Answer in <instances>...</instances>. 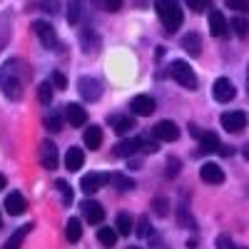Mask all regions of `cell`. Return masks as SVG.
I'll return each instance as SVG.
<instances>
[{
	"label": "cell",
	"instance_id": "obj_1",
	"mask_svg": "<svg viewBox=\"0 0 249 249\" xmlns=\"http://www.w3.org/2000/svg\"><path fill=\"white\" fill-rule=\"evenodd\" d=\"M23 88H25V75L20 70L18 60H5L0 65V90L8 100H20L23 97Z\"/></svg>",
	"mask_w": 249,
	"mask_h": 249
},
{
	"label": "cell",
	"instance_id": "obj_2",
	"mask_svg": "<svg viewBox=\"0 0 249 249\" xmlns=\"http://www.w3.org/2000/svg\"><path fill=\"white\" fill-rule=\"evenodd\" d=\"M155 10H157V15H160V20H162V25H164L167 33H175L184 20L177 0H155Z\"/></svg>",
	"mask_w": 249,
	"mask_h": 249
},
{
	"label": "cell",
	"instance_id": "obj_3",
	"mask_svg": "<svg viewBox=\"0 0 249 249\" xmlns=\"http://www.w3.org/2000/svg\"><path fill=\"white\" fill-rule=\"evenodd\" d=\"M170 75L179 82L182 88H187V90H195V88H197V75H195V70L190 68V62L175 60L172 68H170Z\"/></svg>",
	"mask_w": 249,
	"mask_h": 249
},
{
	"label": "cell",
	"instance_id": "obj_4",
	"mask_svg": "<svg viewBox=\"0 0 249 249\" xmlns=\"http://www.w3.org/2000/svg\"><path fill=\"white\" fill-rule=\"evenodd\" d=\"M110 179H112V175H107V172H90L80 179V190L85 195H95L105 184H110Z\"/></svg>",
	"mask_w": 249,
	"mask_h": 249
},
{
	"label": "cell",
	"instance_id": "obj_5",
	"mask_svg": "<svg viewBox=\"0 0 249 249\" xmlns=\"http://www.w3.org/2000/svg\"><path fill=\"white\" fill-rule=\"evenodd\" d=\"M152 137L160 140V142H175L179 137V127L172 122V120H162L152 127Z\"/></svg>",
	"mask_w": 249,
	"mask_h": 249
},
{
	"label": "cell",
	"instance_id": "obj_6",
	"mask_svg": "<svg viewBox=\"0 0 249 249\" xmlns=\"http://www.w3.org/2000/svg\"><path fill=\"white\" fill-rule=\"evenodd\" d=\"M40 162H43L45 170H57L60 155H57V147H55L53 140H43V142H40Z\"/></svg>",
	"mask_w": 249,
	"mask_h": 249
},
{
	"label": "cell",
	"instance_id": "obj_7",
	"mask_svg": "<svg viewBox=\"0 0 249 249\" xmlns=\"http://www.w3.org/2000/svg\"><path fill=\"white\" fill-rule=\"evenodd\" d=\"M33 30H35V35H37V40L43 43L45 48H53L55 43H57V35H55V28L48 23V20H35L33 23Z\"/></svg>",
	"mask_w": 249,
	"mask_h": 249
},
{
	"label": "cell",
	"instance_id": "obj_8",
	"mask_svg": "<svg viewBox=\"0 0 249 249\" xmlns=\"http://www.w3.org/2000/svg\"><path fill=\"white\" fill-rule=\"evenodd\" d=\"M234 95H237V90H234V85H232V82L227 80V77L214 80V85H212V97H214L217 102H232Z\"/></svg>",
	"mask_w": 249,
	"mask_h": 249
},
{
	"label": "cell",
	"instance_id": "obj_9",
	"mask_svg": "<svg viewBox=\"0 0 249 249\" xmlns=\"http://www.w3.org/2000/svg\"><path fill=\"white\" fill-rule=\"evenodd\" d=\"M77 90H80V95L85 97L88 102H95V100H100V95H102L100 82L92 80V77H80V80H77Z\"/></svg>",
	"mask_w": 249,
	"mask_h": 249
},
{
	"label": "cell",
	"instance_id": "obj_10",
	"mask_svg": "<svg viewBox=\"0 0 249 249\" xmlns=\"http://www.w3.org/2000/svg\"><path fill=\"white\" fill-rule=\"evenodd\" d=\"M244 124H247V117H244V112H239V110H232V112H224V115H222V127H224L227 132H242Z\"/></svg>",
	"mask_w": 249,
	"mask_h": 249
},
{
	"label": "cell",
	"instance_id": "obj_11",
	"mask_svg": "<svg viewBox=\"0 0 249 249\" xmlns=\"http://www.w3.org/2000/svg\"><path fill=\"white\" fill-rule=\"evenodd\" d=\"M3 207H5V212H8V214L20 217V214H25V210H28V202H25V197L20 195V192H10V195L5 197Z\"/></svg>",
	"mask_w": 249,
	"mask_h": 249
},
{
	"label": "cell",
	"instance_id": "obj_12",
	"mask_svg": "<svg viewBox=\"0 0 249 249\" xmlns=\"http://www.w3.org/2000/svg\"><path fill=\"white\" fill-rule=\"evenodd\" d=\"M80 210H82V214H85V219H88L90 224H100L102 219H105V210H102L100 202L85 199V202L80 204Z\"/></svg>",
	"mask_w": 249,
	"mask_h": 249
},
{
	"label": "cell",
	"instance_id": "obj_13",
	"mask_svg": "<svg viewBox=\"0 0 249 249\" xmlns=\"http://www.w3.org/2000/svg\"><path fill=\"white\" fill-rule=\"evenodd\" d=\"M199 177L207 184H222L224 182V170L219 167V164H214V162H207V164H202Z\"/></svg>",
	"mask_w": 249,
	"mask_h": 249
},
{
	"label": "cell",
	"instance_id": "obj_14",
	"mask_svg": "<svg viewBox=\"0 0 249 249\" xmlns=\"http://www.w3.org/2000/svg\"><path fill=\"white\" fill-rule=\"evenodd\" d=\"M142 147V137H127L115 144V157H132Z\"/></svg>",
	"mask_w": 249,
	"mask_h": 249
},
{
	"label": "cell",
	"instance_id": "obj_15",
	"mask_svg": "<svg viewBox=\"0 0 249 249\" xmlns=\"http://www.w3.org/2000/svg\"><path fill=\"white\" fill-rule=\"evenodd\" d=\"M155 107H157V105H155V97H150V95H137V97L132 100V112L140 115V117L152 115Z\"/></svg>",
	"mask_w": 249,
	"mask_h": 249
},
{
	"label": "cell",
	"instance_id": "obj_16",
	"mask_svg": "<svg viewBox=\"0 0 249 249\" xmlns=\"http://www.w3.org/2000/svg\"><path fill=\"white\" fill-rule=\"evenodd\" d=\"M65 120L72 124V127H80V124L88 122V110L82 105H75V102H70V105L65 107Z\"/></svg>",
	"mask_w": 249,
	"mask_h": 249
},
{
	"label": "cell",
	"instance_id": "obj_17",
	"mask_svg": "<svg viewBox=\"0 0 249 249\" xmlns=\"http://www.w3.org/2000/svg\"><path fill=\"white\" fill-rule=\"evenodd\" d=\"M80 45H82V50H85V53H95V50L100 48L97 33L90 30V28H82V30H80Z\"/></svg>",
	"mask_w": 249,
	"mask_h": 249
},
{
	"label": "cell",
	"instance_id": "obj_18",
	"mask_svg": "<svg viewBox=\"0 0 249 249\" xmlns=\"http://www.w3.org/2000/svg\"><path fill=\"white\" fill-rule=\"evenodd\" d=\"M82 164H85V152H82L80 147H70L68 152H65V167L70 170V172H75V170H80Z\"/></svg>",
	"mask_w": 249,
	"mask_h": 249
},
{
	"label": "cell",
	"instance_id": "obj_19",
	"mask_svg": "<svg viewBox=\"0 0 249 249\" xmlns=\"http://www.w3.org/2000/svg\"><path fill=\"white\" fill-rule=\"evenodd\" d=\"M210 33L214 37H224L227 35V20H224V15L219 10H212L210 13Z\"/></svg>",
	"mask_w": 249,
	"mask_h": 249
},
{
	"label": "cell",
	"instance_id": "obj_20",
	"mask_svg": "<svg viewBox=\"0 0 249 249\" xmlns=\"http://www.w3.org/2000/svg\"><path fill=\"white\" fill-rule=\"evenodd\" d=\"M30 230H33V224H23L15 234L8 237V242L3 244V249H20V247H23V242H25V237L30 234Z\"/></svg>",
	"mask_w": 249,
	"mask_h": 249
},
{
	"label": "cell",
	"instance_id": "obj_21",
	"mask_svg": "<svg viewBox=\"0 0 249 249\" xmlns=\"http://www.w3.org/2000/svg\"><path fill=\"white\" fill-rule=\"evenodd\" d=\"M182 48L190 53V55H202V37L197 35V33H187L184 37H182Z\"/></svg>",
	"mask_w": 249,
	"mask_h": 249
},
{
	"label": "cell",
	"instance_id": "obj_22",
	"mask_svg": "<svg viewBox=\"0 0 249 249\" xmlns=\"http://www.w3.org/2000/svg\"><path fill=\"white\" fill-rule=\"evenodd\" d=\"M110 124L115 127V132H120V135H127L130 130H135V120L124 117V115H110Z\"/></svg>",
	"mask_w": 249,
	"mask_h": 249
},
{
	"label": "cell",
	"instance_id": "obj_23",
	"mask_svg": "<svg viewBox=\"0 0 249 249\" xmlns=\"http://www.w3.org/2000/svg\"><path fill=\"white\" fill-rule=\"evenodd\" d=\"M115 230H117V234H120V237H130V234H132V230H135L132 217H130L127 212H120V214H117V222H115Z\"/></svg>",
	"mask_w": 249,
	"mask_h": 249
},
{
	"label": "cell",
	"instance_id": "obj_24",
	"mask_svg": "<svg viewBox=\"0 0 249 249\" xmlns=\"http://www.w3.org/2000/svg\"><path fill=\"white\" fill-rule=\"evenodd\" d=\"M219 137L214 132H202L199 137V152H219Z\"/></svg>",
	"mask_w": 249,
	"mask_h": 249
},
{
	"label": "cell",
	"instance_id": "obj_25",
	"mask_svg": "<svg viewBox=\"0 0 249 249\" xmlns=\"http://www.w3.org/2000/svg\"><path fill=\"white\" fill-rule=\"evenodd\" d=\"M102 144V130L97 127V124H90V127L85 130V147L88 150H97Z\"/></svg>",
	"mask_w": 249,
	"mask_h": 249
},
{
	"label": "cell",
	"instance_id": "obj_26",
	"mask_svg": "<svg viewBox=\"0 0 249 249\" xmlns=\"http://www.w3.org/2000/svg\"><path fill=\"white\" fill-rule=\"evenodd\" d=\"M65 234H68V242H80L82 239V222L77 219V217H70L68 219V230H65Z\"/></svg>",
	"mask_w": 249,
	"mask_h": 249
},
{
	"label": "cell",
	"instance_id": "obj_27",
	"mask_svg": "<svg viewBox=\"0 0 249 249\" xmlns=\"http://www.w3.org/2000/svg\"><path fill=\"white\" fill-rule=\"evenodd\" d=\"M117 237L120 234L115 232V227H102V230H97V239H100L102 247H115Z\"/></svg>",
	"mask_w": 249,
	"mask_h": 249
},
{
	"label": "cell",
	"instance_id": "obj_28",
	"mask_svg": "<svg viewBox=\"0 0 249 249\" xmlns=\"http://www.w3.org/2000/svg\"><path fill=\"white\" fill-rule=\"evenodd\" d=\"M80 18H82V0H70L68 3V23L77 25Z\"/></svg>",
	"mask_w": 249,
	"mask_h": 249
},
{
	"label": "cell",
	"instance_id": "obj_29",
	"mask_svg": "<svg viewBox=\"0 0 249 249\" xmlns=\"http://www.w3.org/2000/svg\"><path fill=\"white\" fill-rule=\"evenodd\" d=\"M62 122H65V117H62L60 112H48V115H45V130L60 132V130H62Z\"/></svg>",
	"mask_w": 249,
	"mask_h": 249
},
{
	"label": "cell",
	"instance_id": "obj_30",
	"mask_svg": "<svg viewBox=\"0 0 249 249\" xmlns=\"http://www.w3.org/2000/svg\"><path fill=\"white\" fill-rule=\"evenodd\" d=\"M232 30L239 35V37H247L249 35V20L244 18V15H237V18H232Z\"/></svg>",
	"mask_w": 249,
	"mask_h": 249
},
{
	"label": "cell",
	"instance_id": "obj_31",
	"mask_svg": "<svg viewBox=\"0 0 249 249\" xmlns=\"http://www.w3.org/2000/svg\"><path fill=\"white\" fill-rule=\"evenodd\" d=\"M120 192H130V190H135V179H130V177H124V175H112V179H110Z\"/></svg>",
	"mask_w": 249,
	"mask_h": 249
},
{
	"label": "cell",
	"instance_id": "obj_32",
	"mask_svg": "<svg viewBox=\"0 0 249 249\" xmlns=\"http://www.w3.org/2000/svg\"><path fill=\"white\" fill-rule=\"evenodd\" d=\"M37 100L43 102V105H50V100H53V85L50 82H40L37 85Z\"/></svg>",
	"mask_w": 249,
	"mask_h": 249
},
{
	"label": "cell",
	"instance_id": "obj_33",
	"mask_svg": "<svg viewBox=\"0 0 249 249\" xmlns=\"http://www.w3.org/2000/svg\"><path fill=\"white\" fill-rule=\"evenodd\" d=\"M152 210H155L157 217H167V212H170V202H167V197H155V199H152Z\"/></svg>",
	"mask_w": 249,
	"mask_h": 249
},
{
	"label": "cell",
	"instance_id": "obj_34",
	"mask_svg": "<svg viewBox=\"0 0 249 249\" xmlns=\"http://www.w3.org/2000/svg\"><path fill=\"white\" fill-rule=\"evenodd\" d=\"M57 192L62 195V204H72V187L65 182V179H57Z\"/></svg>",
	"mask_w": 249,
	"mask_h": 249
},
{
	"label": "cell",
	"instance_id": "obj_35",
	"mask_svg": "<svg viewBox=\"0 0 249 249\" xmlns=\"http://www.w3.org/2000/svg\"><path fill=\"white\" fill-rule=\"evenodd\" d=\"M177 222L182 227H187V230H195V217H190V210H187V207H179L177 210Z\"/></svg>",
	"mask_w": 249,
	"mask_h": 249
},
{
	"label": "cell",
	"instance_id": "obj_36",
	"mask_svg": "<svg viewBox=\"0 0 249 249\" xmlns=\"http://www.w3.org/2000/svg\"><path fill=\"white\" fill-rule=\"evenodd\" d=\"M50 85H53V88H57V90H65V88H68V77L62 75V72H57V70H55V72L50 75Z\"/></svg>",
	"mask_w": 249,
	"mask_h": 249
},
{
	"label": "cell",
	"instance_id": "obj_37",
	"mask_svg": "<svg viewBox=\"0 0 249 249\" xmlns=\"http://www.w3.org/2000/svg\"><path fill=\"white\" fill-rule=\"evenodd\" d=\"M224 3H227V8H230V10H237L242 15L249 10V0H224Z\"/></svg>",
	"mask_w": 249,
	"mask_h": 249
},
{
	"label": "cell",
	"instance_id": "obj_38",
	"mask_svg": "<svg viewBox=\"0 0 249 249\" xmlns=\"http://www.w3.org/2000/svg\"><path fill=\"white\" fill-rule=\"evenodd\" d=\"M187 5H190V10H195V13H204V10H210L212 0H187Z\"/></svg>",
	"mask_w": 249,
	"mask_h": 249
},
{
	"label": "cell",
	"instance_id": "obj_39",
	"mask_svg": "<svg viewBox=\"0 0 249 249\" xmlns=\"http://www.w3.org/2000/svg\"><path fill=\"white\" fill-rule=\"evenodd\" d=\"M100 8L105 10V13H117L122 8V0H97Z\"/></svg>",
	"mask_w": 249,
	"mask_h": 249
},
{
	"label": "cell",
	"instance_id": "obj_40",
	"mask_svg": "<svg viewBox=\"0 0 249 249\" xmlns=\"http://www.w3.org/2000/svg\"><path fill=\"white\" fill-rule=\"evenodd\" d=\"M179 167H182V162H179L177 157H170V160H167V177H170V179L177 177V175H179Z\"/></svg>",
	"mask_w": 249,
	"mask_h": 249
},
{
	"label": "cell",
	"instance_id": "obj_41",
	"mask_svg": "<svg viewBox=\"0 0 249 249\" xmlns=\"http://www.w3.org/2000/svg\"><path fill=\"white\" fill-rule=\"evenodd\" d=\"M137 234H140V237H150V234H152V230H150V219H147V217H142V219L137 222Z\"/></svg>",
	"mask_w": 249,
	"mask_h": 249
},
{
	"label": "cell",
	"instance_id": "obj_42",
	"mask_svg": "<svg viewBox=\"0 0 249 249\" xmlns=\"http://www.w3.org/2000/svg\"><path fill=\"white\" fill-rule=\"evenodd\" d=\"M160 150V144L157 142H152V140H142V147H140V152H144V155H152V152H157Z\"/></svg>",
	"mask_w": 249,
	"mask_h": 249
},
{
	"label": "cell",
	"instance_id": "obj_43",
	"mask_svg": "<svg viewBox=\"0 0 249 249\" xmlns=\"http://www.w3.org/2000/svg\"><path fill=\"white\" fill-rule=\"evenodd\" d=\"M217 247L219 249H237L234 244H232V239L227 237V234H222V237H217Z\"/></svg>",
	"mask_w": 249,
	"mask_h": 249
},
{
	"label": "cell",
	"instance_id": "obj_44",
	"mask_svg": "<svg viewBox=\"0 0 249 249\" xmlns=\"http://www.w3.org/2000/svg\"><path fill=\"white\" fill-rule=\"evenodd\" d=\"M40 3H43V8L48 13H55V8H57V0H40Z\"/></svg>",
	"mask_w": 249,
	"mask_h": 249
},
{
	"label": "cell",
	"instance_id": "obj_45",
	"mask_svg": "<svg viewBox=\"0 0 249 249\" xmlns=\"http://www.w3.org/2000/svg\"><path fill=\"white\" fill-rule=\"evenodd\" d=\"M190 135H192V137H197V140H199V137H202V130H199V127H197V124H190Z\"/></svg>",
	"mask_w": 249,
	"mask_h": 249
},
{
	"label": "cell",
	"instance_id": "obj_46",
	"mask_svg": "<svg viewBox=\"0 0 249 249\" xmlns=\"http://www.w3.org/2000/svg\"><path fill=\"white\" fill-rule=\"evenodd\" d=\"M140 164H142V160H135V157H130V170L140 167Z\"/></svg>",
	"mask_w": 249,
	"mask_h": 249
},
{
	"label": "cell",
	"instance_id": "obj_47",
	"mask_svg": "<svg viewBox=\"0 0 249 249\" xmlns=\"http://www.w3.org/2000/svg\"><path fill=\"white\" fill-rule=\"evenodd\" d=\"M219 152H222L224 157H230V155H232V147H227V144H224V147H219Z\"/></svg>",
	"mask_w": 249,
	"mask_h": 249
},
{
	"label": "cell",
	"instance_id": "obj_48",
	"mask_svg": "<svg viewBox=\"0 0 249 249\" xmlns=\"http://www.w3.org/2000/svg\"><path fill=\"white\" fill-rule=\"evenodd\" d=\"M5 184H8V179H5V175H0V192L5 190Z\"/></svg>",
	"mask_w": 249,
	"mask_h": 249
},
{
	"label": "cell",
	"instance_id": "obj_49",
	"mask_svg": "<svg viewBox=\"0 0 249 249\" xmlns=\"http://www.w3.org/2000/svg\"><path fill=\"white\" fill-rule=\"evenodd\" d=\"M244 157L249 160V144H247V147H244Z\"/></svg>",
	"mask_w": 249,
	"mask_h": 249
},
{
	"label": "cell",
	"instance_id": "obj_50",
	"mask_svg": "<svg viewBox=\"0 0 249 249\" xmlns=\"http://www.w3.org/2000/svg\"><path fill=\"white\" fill-rule=\"evenodd\" d=\"M0 227H3V214H0Z\"/></svg>",
	"mask_w": 249,
	"mask_h": 249
},
{
	"label": "cell",
	"instance_id": "obj_51",
	"mask_svg": "<svg viewBox=\"0 0 249 249\" xmlns=\"http://www.w3.org/2000/svg\"><path fill=\"white\" fill-rule=\"evenodd\" d=\"M130 249H140V247H130Z\"/></svg>",
	"mask_w": 249,
	"mask_h": 249
},
{
	"label": "cell",
	"instance_id": "obj_52",
	"mask_svg": "<svg viewBox=\"0 0 249 249\" xmlns=\"http://www.w3.org/2000/svg\"><path fill=\"white\" fill-rule=\"evenodd\" d=\"M237 249H244V247H237Z\"/></svg>",
	"mask_w": 249,
	"mask_h": 249
}]
</instances>
